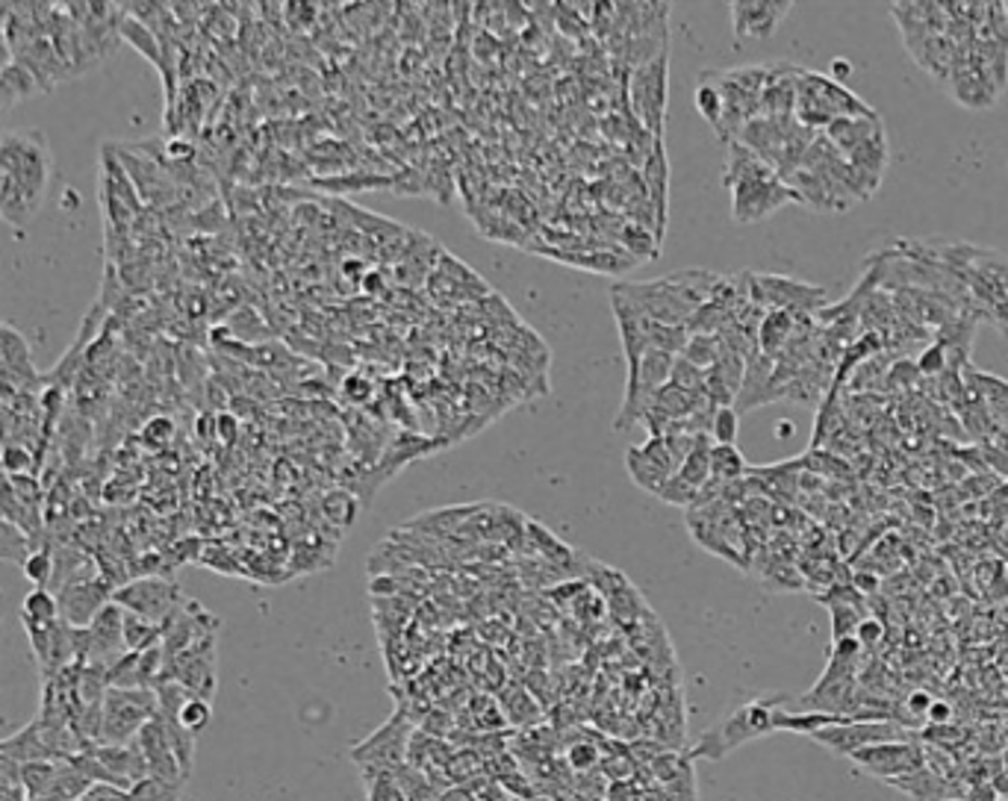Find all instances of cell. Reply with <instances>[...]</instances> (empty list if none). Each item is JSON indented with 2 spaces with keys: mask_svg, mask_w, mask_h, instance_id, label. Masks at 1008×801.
I'll return each instance as SVG.
<instances>
[{
  "mask_svg": "<svg viewBox=\"0 0 1008 801\" xmlns=\"http://www.w3.org/2000/svg\"><path fill=\"white\" fill-rule=\"evenodd\" d=\"M439 801H481L469 787H451L446 796H439Z\"/></svg>",
  "mask_w": 1008,
  "mask_h": 801,
  "instance_id": "57",
  "label": "cell"
},
{
  "mask_svg": "<svg viewBox=\"0 0 1008 801\" xmlns=\"http://www.w3.org/2000/svg\"><path fill=\"white\" fill-rule=\"evenodd\" d=\"M670 53L658 60L643 62L629 72V110L640 122V127L652 139L663 142V122H667V77H670Z\"/></svg>",
  "mask_w": 1008,
  "mask_h": 801,
  "instance_id": "8",
  "label": "cell"
},
{
  "mask_svg": "<svg viewBox=\"0 0 1008 801\" xmlns=\"http://www.w3.org/2000/svg\"><path fill=\"white\" fill-rule=\"evenodd\" d=\"M720 351H723V342H720V336L690 334L687 346H684V351L679 356H684V360L696 365V368L708 372V368H711V365L717 363Z\"/></svg>",
  "mask_w": 1008,
  "mask_h": 801,
  "instance_id": "38",
  "label": "cell"
},
{
  "mask_svg": "<svg viewBox=\"0 0 1008 801\" xmlns=\"http://www.w3.org/2000/svg\"><path fill=\"white\" fill-rule=\"evenodd\" d=\"M693 442H696V437H690V434L649 437L643 446H632L625 451V472L643 492L661 496L667 480L682 468V463L693 451Z\"/></svg>",
  "mask_w": 1008,
  "mask_h": 801,
  "instance_id": "7",
  "label": "cell"
},
{
  "mask_svg": "<svg viewBox=\"0 0 1008 801\" xmlns=\"http://www.w3.org/2000/svg\"><path fill=\"white\" fill-rule=\"evenodd\" d=\"M749 466H746L744 454L737 446H711V477L720 484H734V480H744Z\"/></svg>",
  "mask_w": 1008,
  "mask_h": 801,
  "instance_id": "35",
  "label": "cell"
},
{
  "mask_svg": "<svg viewBox=\"0 0 1008 801\" xmlns=\"http://www.w3.org/2000/svg\"><path fill=\"white\" fill-rule=\"evenodd\" d=\"M136 742H139V749H142L145 763H148V775H151V778H160V781H169V784H184L186 787L189 778H186L184 769H181V763H177V758H174L172 742H169V737H165L163 719H160V716H153V719L148 722L142 730H139Z\"/></svg>",
  "mask_w": 1008,
  "mask_h": 801,
  "instance_id": "23",
  "label": "cell"
},
{
  "mask_svg": "<svg viewBox=\"0 0 1008 801\" xmlns=\"http://www.w3.org/2000/svg\"><path fill=\"white\" fill-rule=\"evenodd\" d=\"M856 639L861 649H876L879 642L885 639V625H882L876 616H864L861 625L856 628Z\"/></svg>",
  "mask_w": 1008,
  "mask_h": 801,
  "instance_id": "50",
  "label": "cell"
},
{
  "mask_svg": "<svg viewBox=\"0 0 1008 801\" xmlns=\"http://www.w3.org/2000/svg\"><path fill=\"white\" fill-rule=\"evenodd\" d=\"M163 642V628L145 622L133 613H124V649L127 651H148Z\"/></svg>",
  "mask_w": 1008,
  "mask_h": 801,
  "instance_id": "37",
  "label": "cell"
},
{
  "mask_svg": "<svg viewBox=\"0 0 1008 801\" xmlns=\"http://www.w3.org/2000/svg\"><path fill=\"white\" fill-rule=\"evenodd\" d=\"M51 180V148L39 130L0 133V218L27 224Z\"/></svg>",
  "mask_w": 1008,
  "mask_h": 801,
  "instance_id": "1",
  "label": "cell"
},
{
  "mask_svg": "<svg viewBox=\"0 0 1008 801\" xmlns=\"http://www.w3.org/2000/svg\"><path fill=\"white\" fill-rule=\"evenodd\" d=\"M693 103H696V112H699L705 122L711 124L713 130H717V127H720V122H723V91H720V86H717V77H713V72L699 74V83H696V95H693Z\"/></svg>",
  "mask_w": 1008,
  "mask_h": 801,
  "instance_id": "34",
  "label": "cell"
},
{
  "mask_svg": "<svg viewBox=\"0 0 1008 801\" xmlns=\"http://www.w3.org/2000/svg\"><path fill=\"white\" fill-rule=\"evenodd\" d=\"M60 619V604L51 589L36 587L33 592L24 596L21 601V622H33V625H51Z\"/></svg>",
  "mask_w": 1008,
  "mask_h": 801,
  "instance_id": "36",
  "label": "cell"
},
{
  "mask_svg": "<svg viewBox=\"0 0 1008 801\" xmlns=\"http://www.w3.org/2000/svg\"><path fill=\"white\" fill-rule=\"evenodd\" d=\"M325 189L334 192H357V189H387L393 177H375V174H351V177H327V180H316Z\"/></svg>",
  "mask_w": 1008,
  "mask_h": 801,
  "instance_id": "46",
  "label": "cell"
},
{
  "mask_svg": "<svg viewBox=\"0 0 1008 801\" xmlns=\"http://www.w3.org/2000/svg\"><path fill=\"white\" fill-rule=\"evenodd\" d=\"M222 622L213 616L204 604L186 599L172 619L163 625V660H172L177 654H184L186 649H192L195 642H201L207 637H219Z\"/></svg>",
  "mask_w": 1008,
  "mask_h": 801,
  "instance_id": "19",
  "label": "cell"
},
{
  "mask_svg": "<svg viewBox=\"0 0 1008 801\" xmlns=\"http://www.w3.org/2000/svg\"><path fill=\"white\" fill-rule=\"evenodd\" d=\"M729 195H732V218L741 224L764 222L787 203H799V195L779 174H764V177L734 183Z\"/></svg>",
  "mask_w": 1008,
  "mask_h": 801,
  "instance_id": "14",
  "label": "cell"
},
{
  "mask_svg": "<svg viewBox=\"0 0 1008 801\" xmlns=\"http://www.w3.org/2000/svg\"><path fill=\"white\" fill-rule=\"evenodd\" d=\"M670 384L684 389V392H702L705 372L702 368H696L693 363H687L684 356H675V363H672V372H670Z\"/></svg>",
  "mask_w": 1008,
  "mask_h": 801,
  "instance_id": "47",
  "label": "cell"
},
{
  "mask_svg": "<svg viewBox=\"0 0 1008 801\" xmlns=\"http://www.w3.org/2000/svg\"><path fill=\"white\" fill-rule=\"evenodd\" d=\"M157 716V692L119 690L110 687L103 696L101 742L98 746H124L139 737V730Z\"/></svg>",
  "mask_w": 1008,
  "mask_h": 801,
  "instance_id": "13",
  "label": "cell"
},
{
  "mask_svg": "<svg viewBox=\"0 0 1008 801\" xmlns=\"http://www.w3.org/2000/svg\"><path fill=\"white\" fill-rule=\"evenodd\" d=\"M849 72H853V62L835 60V62H832V68H829V77H832V80H837V83H844V77H849Z\"/></svg>",
  "mask_w": 1008,
  "mask_h": 801,
  "instance_id": "58",
  "label": "cell"
},
{
  "mask_svg": "<svg viewBox=\"0 0 1008 801\" xmlns=\"http://www.w3.org/2000/svg\"><path fill=\"white\" fill-rule=\"evenodd\" d=\"M525 537H528L531 546H537V551H540L543 558H549L551 563H567V560L575 558V551H572L570 546H563L555 534H549L543 525L531 522V518L528 525H525Z\"/></svg>",
  "mask_w": 1008,
  "mask_h": 801,
  "instance_id": "39",
  "label": "cell"
},
{
  "mask_svg": "<svg viewBox=\"0 0 1008 801\" xmlns=\"http://www.w3.org/2000/svg\"><path fill=\"white\" fill-rule=\"evenodd\" d=\"M570 763H572V766H575V769H578V772L593 769V766L599 763V751L593 749V746H578V749H572V751H570Z\"/></svg>",
  "mask_w": 1008,
  "mask_h": 801,
  "instance_id": "54",
  "label": "cell"
},
{
  "mask_svg": "<svg viewBox=\"0 0 1008 801\" xmlns=\"http://www.w3.org/2000/svg\"><path fill=\"white\" fill-rule=\"evenodd\" d=\"M1006 163H1008V160H1006Z\"/></svg>",
  "mask_w": 1008,
  "mask_h": 801,
  "instance_id": "61",
  "label": "cell"
},
{
  "mask_svg": "<svg viewBox=\"0 0 1008 801\" xmlns=\"http://www.w3.org/2000/svg\"><path fill=\"white\" fill-rule=\"evenodd\" d=\"M80 801H133L130 792L110 787V784H92L89 790L83 792Z\"/></svg>",
  "mask_w": 1008,
  "mask_h": 801,
  "instance_id": "51",
  "label": "cell"
},
{
  "mask_svg": "<svg viewBox=\"0 0 1008 801\" xmlns=\"http://www.w3.org/2000/svg\"><path fill=\"white\" fill-rule=\"evenodd\" d=\"M21 568H24V578L30 580L33 587L48 589V584H51V575H53V551H51V546L33 548V551H27V554H24V563H21Z\"/></svg>",
  "mask_w": 1008,
  "mask_h": 801,
  "instance_id": "40",
  "label": "cell"
},
{
  "mask_svg": "<svg viewBox=\"0 0 1008 801\" xmlns=\"http://www.w3.org/2000/svg\"><path fill=\"white\" fill-rule=\"evenodd\" d=\"M737 427H741V413H737L734 406H717L711 416L708 437H711V442H717V446H734Z\"/></svg>",
  "mask_w": 1008,
  "mask_h": 801,
  "instance_id": "44",
  "label": "cell"
},
{
  "mask_svg": "<svg viewBox=\"0 0 1008 801\" xmlns=\"http://www.w3.org/2000/svg\"><path fill=\"white\" fill-rule=\"evenodd\" d=\"M787 186L799 195V203H808L820 213H846L856 203L870 201L856 172L823 133H817L802 165L791 174Z\"/></svg>",
  "mask_w": 1008,
  "mask_h": 801,
  "instance_id": "2",
  "label": "cell"
},
{
  "mask_svg": "<svg viewBox=\"0 0 1008 801\" xmlns=\"http://www.w3.org/2000/svg\"><path fill=\"white\" fill-rule=\"evenodd\" d=\"M917 368H920V372H941V368H944V346L937 342V346L929 348L926 354L920 356Z\"/></svg>",
  "mask_w": 1008,
  "mask_h": 801,
  "instance_id": "55",
  "label": "cell"
},
{
  "mask_svg": "<svg viewBox=\"0 0 1008 801\" xmlns=\"http://www.w3.org/2000/svg\"><path fill=\"white\" fill-rule=\"evenodd\" d=\"M57 772L60 763L39 761V763H24L18 769V787L21 792L30 801H41L45 796H51L53 784H57Z\"/></svg>",
  "mask_w": 1008,
  "mask_h": 801,
  "instance_id": "32",
  "label": "cell"
},
{
  "mask_svg": "<svg viewBox=\"0 0 1008 801\" xmlns=\"http://www.w3.org/2000/svg\"><path fill=\"white\" fill-rule=\"evenodd\" d=\"M811 740L825 746L829 751H835L841 758H853L856 751L879 746V742H896L908 740V734L903 725L896 722H841V725H829L814 734H808Z\"/></svg>",
  "mask_w": 1008,
  "mask_h": 801,
  "instance_id": "17",
  "label": "cell"
},
{
  "mask_svg": "<svg viewBox=\"0 0 1008 801\" xmlns=\"http://www.w3.org/2000/svg\"><path fill=\"white\" fill-rule=\"evenodd\" d=\"M794 3H764V0H752V3H732L729 15H732V33L734 41L746 39H773L782 21L791 15Z\"/></svg>",
  "mask_w": 1008,
  "mask_h": 801,
  "instance_id": "21",
  "label": "cell"
},
{
  "mask_svg": "<svg viewBox=\"0 0 1008 801\" xmlns=\"http://www.w3.org/2000/svg\"><path fill=\"white\" fill-rule=\"evenodd\" d=\"M0 360H3V368L10 372V375L18 377H36V368H33L30 360V348L24 342V336L18 330H12L10 325H3L0 322Z\"/></svg>",
  "mask_w": 1008,
  "mask_h": 801,
  "instance_id": "30",
  "label": "cell"
},
{
  "mask_svg": "<svg viewBox=\"0 0 1008 801\" xmlns=\"http://www.w3.org/2000/svg\"><path fill=\"white\" fill-rule=\"evenodd\" d=\"M796 322H799V315L784 313V310H767L761 327H758V351L775 360L794 339Z\"/></svg>",
  "mask_w": 1008,
  "mask_h": 801,
  "instance_id": "29",
  "label": "cell"
},
{
  "mask_svg": "<svg viewBox=\"0 0 1008 801\" xmlns=\"http://www.w3.org/2000/svg\"><path fill=\"white\" fill-rule=\"evenodd\" d=\"M643 174V192L649 198L658 218V234L663 239V227H667V192H670V160H667V148L663 142L655 145V151L649 153V160L640 165Z\"/></svg>",
  "mask_w": 1008,
  "mask_h": 801,
  "instance_id": "26",
  "label": "cell"
},
{
  "mask_svg": "<svg viewBox=\"0 0 1008 801\" xmlns=\"http://www.w3.org/2000/svg\"><path fill=\"white\" fill-rule=\"evenodd\" d=\"M749 301L758 310H784L791 315L823 313L829 292L825 286L802 284L787 274H752L749 272Z\"/></svg>",
  "mask_w": 1008,
  "mask_h": 801,
  "instance_id": "11",
  "label": "cell"
},
{
  "mask_svg": "<svg viewBox=\"0 0 1008 801\" xmlns=\"http://www.w3.org/2000/svg\"><path fill=\"white\" fill-rule=\"evenodd\" d=\"M319 508L334 528H351L357 513H360V498L351 489H327L319 501Z\"/></svg>",
  "mask_w": 1008,
  "mask_h": 801,
  "instance_id": "33",
  "label": "cell"
},
{
  "mask_svg": "<svg viewBox=\"0 0 1008 801\" xmlns=\"http://www.w3.org/2000/svg\"><path fill=\"white\" fill-rule=\"evenodd\" d=\"M944 801H968V799H944Z\"/></svg>",
  "mask_w": 1008,
  "mask_h": 801,
  "instance_id": "60",
  "label": "cell"
},
{
  "mask_svg": "<svg viewBox=\"0 0 1008 801\" xmlns=\"http://www.w3.org/2000/svg\"><path fill=\"white\" fill-rule=\"evenodd\" d=\"M849 761L861 766L864 772H870V775L882 778V781H896V778H906L911 772L926 766V746H920L914 740L879 742V746L856 751Z\"/></svg>",
  "mask_w": 1008,
  "mask_h": 801,
  "instance_id": "18",
  "label": "cell"
},
{
  "mask_svg": "<svg viewBox=\"0 0 1008 801\" xmlns=\"http://www.w3.org/2000/svg\"><path fill=\"white\" fill-rule=\"evenodd\" d=\"M74 651L77 663H98L110 669L115 660L127 654L124 649V610L119 604H107L89 628H74Z\"/></svg>",
  "mask_w": 1008,
  "mask_h": 801,
  "instance_id": "15",
  "label": "cell"
},
{
  "mask_svg": "<svg viewBox=\"0 0 1008 801\" xmlns=\"http://www.w3.org/2000/svg\"><path fill=\"white\" fill-rule=\"evenodd\" d=\"M672 363H675V356L667 354V351H658V348H649L646 356L640 360V365L634 368L632 375H625L622 406L620 413H617V418H613V430H617V434L632 430L637 422H643L646 410L652 406L655 396H658V389L670 384Z\"/></svg>",
  "mask_w": 1008,
  "mask_h": 801,
  "instance_id": "10",
  "label": "cell"
},
{
  "mask_svg": "<svg viewBox=\"0 0 1008 801\" xmlns=\"http://www.w3.org/2000/svg\"><path fill=\"white\" fill-rule=\"evenodd\" d=\"M53 551V575H51V589L53 596L65 587H74V584H83V580H95L101 575V568H98V560L80 546H69V542H60V546H51Z\"/></svg>",
  "mask_w": 1008,
  "mask_h": 801,
  "instance_id": "25",
  "label": "cell"
},
{
  "mask_svg": "<svg viewBox=\"0 0 1008 801\" xmlns=\"http://www.w3.org/2000/svg\"><path fill=\"white\" fill-rule=\"evenodd\" d=\"M891 18L899 24V36L906 41L911 60L935 80L947 83L958 51V41L949 33L953 21H949L947 7L944 3H896Z\"/></svg>",
  "mask_w": 1008,
  "mask_h": 801,
  "instance_id": "4",
  "label": "cell"
},
{
  "mask_svg": "<svg viewBox=\"0 0 1008 801\" xmlns=\"http://www.w3.org/2000/svg\"><path fill=\"white\" fill-rule=\"evenodd\" d=\"M687 339H690V330L684 325H658V322L649 325V346L658 348V351H667L672 356L682 354Z\"/></svg>",
  "mask_w": 1008,
  "mask_h": 801,
  "instance_id": "42",
  "label": "cell"
},
{
  "mask_svg": "<svg viewBox=\"0 0 1008 801\" xmlns=\"http://www.w3.org/2000/svg\"><path fill=\"white\" fill-rule=\"evenodd\" d=\"M186 596L181 584L165 575H142V578H130L124 587L112 592V604H119L124 613H133L145 622H153L163 628L165 622L172 619L177 608L184 604Z\"/></svg>",
  "mask_w": 1008,
  "mask_h": 801,
  "instance_id": "12",
  "label": "cell"
},
{
  "mask_svg": "<svg viewBox=\"0 0 1008 801\" xmlns=\"http://www.w3.org/2000/svg\"><path fill=\"white\" fill-rule=\"evenodd\" d=\"M613 292H620L622 298H629L637 310H640L649 322L658 325H684L690 322L693 310L682 301V295L675 292V286L667 277L658 280H646V284H617Z\"/></svg>",
  "mask_w": 1008,
  "mask_h": 801,
  "instance_id": "16",
  "label": "cell"
},
{
  "mask_svg": "<svg viewBox=\"0 0 1008 801\" xmlns=\"http://www.w3.org/2000/svg\"><path fill=\"white\" fill-rule=\"evenodd\" d=\"M142 437H145V442H148V446H153V448L169 446V442H172V437H174V422L169 416H153L151 422L145 425Z\"/></svg>",
  "mask_w": 1008,
  "mask_h": 801,
  "instance_id": "49",
  "label": "cell"
},
{
  "mask_svg": "<svg viewBox=\"0 0 1008 801\" xmlns=\"http://www.w3.org/2000/svg\"><path fill=\"white\" fill-rule=\"evenodd\" d=\"M363 781H366V801H408V792L396 772H377Z\"/></svg>",
  "mask_w": 1008,
  "mask_h": 801,
  "instance_id": "43",
  "label": "cell"
},
{
  "mask_svg": "<svg viewBox=\"0 0 1008 801\" xmlns=\"http://www.w3.org/2000/svg\"><path fill=\"white\" fill-rule=\"evenodd\" d=\"M410 740H413V722L401 708H398L389 722H384L375 734H369L366 740L357 742L351 749V761L363 778L377 775V772H396L408 763Z\"/></svg>",
  "mask_w": 1008,
  "mask_h": 801,
  "instance_id": "9",
  "label": "cell"
},
{
  "mask_svg": "<svg viewBox=\"0 0 1008 801\" xmlns=\"http://www.w3.org/2000/svg\"><path fill=\"white\" fill-rule=\"evenodd\" d=\"M764 174H775L770 163H764L752 148H746L744 142H729L725 145V172L723 183L725 189H732L734 183L752 180V177H764Z\"/></svg>",
  "mask_w": 1008,
  "mask_h": 801,
  "instance_id": "28",
  "label": "cell"
},
{
  "mask_svg": "<svg viewBox=\"0 0 1008 801\" xmlns=\"http://www.w3.org/2000/svg\"><path fill=\"white\" fill-rule=\"evenodd\" d=\"M791 701V696H764V699H752L741 704L737 711H732L723 722H717L713 728H708L699 737V742L690 749V758H705V761H723L734 749H741L746 742L758 740L773 734V716L779 708H784Z\"/></svg>",
  "mask_w": 1008,
  "mask_h": 801,
  "instance_id": "5",
  "label": "cell"
},
{
  "mask_svg": "<svg viewBox=\"0 0 1008 801\" xmlns=\"http://www.w3.org/2000/svg\"><path fill=\"white\" fill-rule=\"evenodd\" d=\"M163 675V646L148 651H127L107 669V684L119 690H153Z\"/></svg>",
  "mask_w": 1008,
  "mask_h": 801,
  "instance_id": "22",
  "label": "cell"
},
{
  "mask_svg": "<svg viewBox=\"0 0 1008 801\" xmlns=\"http://www.w3.org/2000/svg\"><path fill=\"white\" fill-rule=\"evenodd\" d=\"M796 122L808 130L823 133L829 124L841 118H861V115H876V110L858 98L856 91L846 89V83L832 80L823 72H808L802 68L796 83Z\"/></svg>",
  "mask_w": 1008,
  "mask_h": 801,
  "instance_id": "6",
  "label": "cell"
},
{
  "mask_svg": "<svg viewBox=\"0 0 1008 801\" xmlns=\"http://www.w3.org/2000/svg\"><path fill=\"white\" fill-rule=\"evenodd\" d=\"M896 790H903L906 796L917 801H944V799H961L965 796V787L956 781H949V775L944 772H935L932 766H923V769L911 772L906 778H896V781H887Z\"/></svg>",
  "mask_w": 1008,
  "mask_h": 801,
  "instance_id": "27",
  "label": "cell"
},
{
  "mask_svg": "<svg viewBox=\"0 0 1008 801\" xmlns=\"http://www.w3.org/2000/svg\"><path fill=\"white\" fill-rule=\"evenodd\" d=\"M122 39L124 41H130L133 48H139V51H142V57L148 62H153V65H157V68H160V77H165V57H163V45H160V39H157V33L151 30V27H145L142 21H136V18H130V15H127V12H124V21H122Z\"/></svg>",
  "mask_w": 1008,
  "mask_h": 801,
  "instance_id": "31",
  "label": "cell"
},
{
  "mask_svg": "<svg viewBox=\"0 0 1008 801\" xmlns=\"http://www.w3.org/2000/svg\"><path fill=\"white\" fill-rule=\"evenodd\" d=\"M802 68L794 62H770L767 83L761 91V115L767 118H791L796 110V83Z\"/></svg>",
  "mask_w": 1008,
  "mask_h": 801,
  "instance_id": "24",
  "label": "cell"
},
{
  "mask_svg": "<svg viewBox=\"0 0 1008 801\" xmlns=\"http://www.w3.org/2000/svg\"><path fill=\"white\" fill-rule=\"evenodd\" d=\"M343 396H346L348 401H354V404H363V401H369V396H372V384H369L366 377L351 375L348 380H343Z\"/></svg>",
  "mask_w": 1008,
  "mask_h": 801,
  "instance_id": "52",
  "label": "cell"
},
{
  "mask_svg": "<svg viewBox=\"0 0 1008 801\" xmlns=\"http://www.w3.org/2000/svg\"><path fill=\"white\" fill-rule=\"evenodd\" d=\"M0 466L10 475H27V468H33V456L27 446H7L0 451Z\"/></svg>",
  "mask_w": 1008,
  "mask_h": 801,
  "instance_id": "48",
  "label": "cell"
},
{
  "mask_svg": "<svg viewBox=\"0 0 1008 801\" xmlns=\"http://www.w3.org/2000/svg\"><path fill=\"white\" fill-rule=\"evenodd\" d=\"M239 437V418L234 413H219L215 416V439H222L224 446H234Z\"/></svg>",
  "mask_w": 1008,
  "mask_h": 801,
  "instance_id": "53",
  "label": "cell"
},
{
  "mask_svg": "<svg viewBox=\"0 0 1008 801\" xmlns=\"http://www.w3.org/2000/svg\"><path fill=\"white\" fill-rule=\"evenodd\" d=\"M794 434V425L791 422H779V437H791Z\"/></svg>",
  "mask_w": 1008,
  "mask_h": 801,
  "instance_id": "59",
  "label": "cell"
},
{
  "mask_svg": "<svg viewBox=\"0 0 1008 801\" xmlns=\"http://www.w3.org/2000/svg\"><path fill=\"white\" fill-rule=\"evenodd\" d=\"M112 592H115V587L107 578H101V575L95 580H83V584L60 589L57 592L60 616L72 628H89L95 616L112 601Z\"/></svg>",
  "mask_w": 1008,
  "mask_h": 801,
  "instance_id": "20",
  "label": "cell"
},
{
  "mask_svg": "<svg viewBox=\"0 0 1008 801\" xmlns=\"http://www.w3.org/2000/svg\"><path fill=\"white\" fill-rule=\"evenodd\" d=\"M210 719H213V704L207 699H198V696H189L184 708H181V713H177V722H181L192 737H198L201 730H207Z\"/></svg>",
  "mask_w": 1008,
  "mask_h": 801,
  "instance_id": "45",
  "label": "cell"
},
{
  "mask_svg": "<svg viewBox=\"0 0 1008 801\" xmlns=\"http://www.w3.org/2000/svg\"><path fill=\"white\" fill-rule=\"evenodd\" d=\"M184 784H169L148 775L145 781L133 784L127 792L133 801H184Z\"/></svg>",
  "mask_w": 1008,
  "mask_h": 801,
  "instance_id": "41",
  "label": "cell"
},
{
  "mask_svg": "<svg viewBox=\"0 0 1008 801\" xmlns=\"http://www.w3.org/2000/svg\"><path fill=\"white\" fill-rule=\"evenodd\" d=\"M953 719V708H949V701L935 699L932 701V708L926 713V725H949Z\"/></svg>",
  "mask_w": 1008,
  "mask_h": 801,
  "instance_id": "56",
  "label": "cell"
},
{
  "mask_svg": "<svg viewBox=\"0 0 1008 801\" xmlns=\"http://www.w3.org/2000/svg\"><path fill=\"white\" fill-rule=\"evenodd\" d=\"M997 801H999V799H997Z\"/></svg>",
  "mask_w": 1008,
  "mask_h": 801,
  "instance_id": "62",
  "label": "cell"
},
{
  "mask_svg": "<svg viewBox=\"0 0 1008 801\" xmlns=\"http://www.w3.org/2000/svg\"><path fill=\"white\" fill-rule=\"evenodd\" d=\"M937 254L965 286L970 310L1008 330V254L968 242H937Z\"/></svg>",
  "mask_w": 1008,
  "mask_h": 801,
  "instance_id": "3",
  "label": "cell"
}]
</instances>
